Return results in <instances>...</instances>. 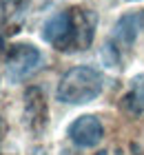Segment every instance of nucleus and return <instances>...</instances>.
Here are the masks:
<instances>
[{"label": "nucleus", "instance_id": "f257e3e1", "mask_svg": "<svg viewBox=\"0 0 144 155\" xmlns=\"http://www.w3.org/2000/svg\"><path fill=\"white\" fill-rule=\"evenodd\" d=\"M98 27V16L84 7L58 11L42 27V38L58 51H84L91 47Z\"/></svg>", "mask_w": 144, "mask_h": 155}, {"label": "nucleus", "instance_id": "f03ea898", "mask_svg": "<svg viewBox=\"0 0 144 155\" xmlns=\"http://www.w3.org/2000/svg\"><path fill=\"white\" fill-rule=\"evenodd\" d=\"M102 93V75L91 67H73L58 82V100L67 104H86Z\"/></svg>", "mask_w": 144, "mask_h": 155}, {"label": "nucleus", "instance_id": "7ed1b4c3", "mask_svg": "<svg viewBox=\"0 0 144 155\" xmlns=\"http://www.w3.org/2000/svg\"><path fill=\"white\" fill-rule=\"evenodd\" d=\"M42 64V53L33 45H13L7 53V75L9 82L18 84L27 80Z\"/></svg>", "mask_w": 144, "mask_h": 155}, {"label": "nucleus", "instance_id": "20e7f679", "mask_svg": "<svg viewBox=\"0 0 144 155\" xmlns=\"http://www.w3.org/2000/svg\"><path fill=\"white\" fill-rule=\"evenodd\" d=\"M67 135H69V140L75 146L91 149V146H95L100 140H102L104 126H102V122H100L95 115H80V117H75L73 122L69 124Z\"/></svg>", "mask_w": 144, "mask_h": 155}, {"label": "nucleus", "instance_id": "39448f33", "mask_svg": "<svg viewBox=\"0 0 144 155\" xmlns=\"http://www.w3.org/2000/svg\"><path fill=\"white\" fill-rule=\"evenodd\" d=\"M25 126L31 133H40L47 126V102L38 87H29L25 93Z\"/></svg>", "mask_w": 144, "mask_h": 155}, {"label": "nucleus", "instance_id": "423d86ee", "mask_svg": "<svg viewBox=\"0 0 144 155\" xmlns=\"http://www.w3.org/2000/svg\"><path fill=\"white\" fill-rule=\"evenodd\" d=\"M142 29H144V11L124 13V16L115 22L111 40H115L118 47H131L135 42V38L140 36Z\"/></svg>", "mask_w": 144, "mask_h": 155}, {"label": "nucleus", "instance_id": "0eeeda50", "mask_svg": "<svg viewBox=\"0 0 144 155\" xmlns=\"http://www.w3.org/2000/svg\"><path fill=\"white\" fill-rule=\"evenodd\" d=\"M122 107H124V111L131 113V115L144 113V73L135 75L131 80V91L124 95Z\"/></svg>", "mask_w": 144, "mask_h": 155}, {"label": "nucleus", "instance_id": "6e6552de", "mask_svg": "<svg viewBox=\"0 0 144 155\" xmlns=\"http://www.w3.org/2000/svg\"><path fill=\"white\" fill-rule=\"evenodd\" d=\"M2 25L7 27L9 33H16L20 27L13 22V18L22 25V18H25V9H27V2L25 0H2Z\"/></svg>", "mask_w": 144, "mask_h": 155}, {"label": "nucleus", "instance_id": "1a4fd4ad", "mask_svg": "<svg viewBox=\"0 0 144 155\" xmlns=\"http://www.w3.org/2000/svg\"><path fill=\"white\" fill-rule=\"evenodd\" d=\"M102 58L106 67H118L120 64V47L113 45V40H106L102 47Z\"/></svg>", "mask_w": 144, "mask_h": 155}, {"label": "nucleus", "instance_id": "9d476101", "mask_svg": "<svg viewBox=\"0 0 144 155\" xmlns=\"http://www.w3.org/2000/svg\"><path fill=\"white\" fill-rule=\"evenodd\" d=\"M5 135H7V122H5L2 117H0V140H2Z\"/></svg>", "mask_w": 144, "mask_h": 155}, {"label": "nucleus", "instance_id": "9b49d317", "mask_svg": "<svg viewBox=\"0 0 144 155\" xmlns=\"http://www.w3.org/2000/svg\"><path fill=\"white\" fill-rule=\"evenodd\" d=\"M5 53V40H2V36H0V55Z\"/></svg>", "mask_w": 144, "mask_h": 155}, {"label": "nucleus", "instance_id": "f8f14e48", "mask_svg": "<svg viewBox=\"0 0 144 155\" xmlns=\"http://www.w3.org/2000/svg\"><path fill=\"white\" fill-rule=\"evenodd\" d=\"M98 155H106V153H104V151H102V153H98Z\"/></svg>", "mask_w": 144, "mask_h": 155}, {"label": "nucleus", "instance_id": "ddd939ff", "mask_svg": "<svg viewBox=\"0 0 144 155\" xmlns=\"http://www.w3.org/2000/svg\"><path fill=\"white\" fill-rule=\"evenodd\" d=\"M129 2H138V0H129Z\"/></svg>", "mask_w": 144, "mask_h": 155}]
</instances>
